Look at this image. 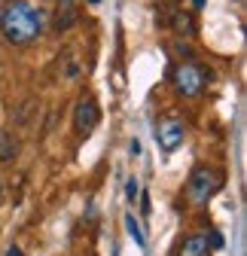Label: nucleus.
I'll return each instance as SVG.
<instances>
[{"label":"nucleus","mask_w":247,"mask_h":256,"mask_svg":"<svg viewBox=\"0 0 247 256\" xmlns=\"http://www.w3.org/2000/svg\"><path fill=\"white\" fill-rule=\"evenodd\" d=\"M0 30H4L6 43L30 46L43 30V16L30 0H12L4 10V16H0Z\"/></svg>","instance_id":"1"},{"label":"nucleus","mask_w":247,"mask_h":256,"mask_svg":"<svg viewBox=\"0 0 247 256\" xmlns=\"http://www.w3.org/2000/svg\"><path fill=\"white\" fill-rule=\"evenodd\" d=\"M220 171H214V168H208V165H202V168H196L192 174H190V183H186V196H190V202L196 204V208H204L210 198H214V192L220 189Z\"/></svg>","instance_id":"2"},{"label":"nucleus","mask_w":247,"mask_h":256,"mask_svg":"<svg viewBox=\"0 0 247 256\" xmlns=\"http://www.w3.org/2000/svg\"><path fill=\"white\" fill-rule=\"evenodd\" d=\"M171 80H174L177 94H183V98H196V94H202V88H204V70L192 61H180L174 68Z\"/></svg>","instance_id":"3"},{"label":"nucleus","mask_w":247,"mask_h":256,"mask_svg":"<svg viewBox=\"0 0 247 256\" xmlns=\"http://www.w3.org/2000/svg\"><path fill=\"white\" fill-rule=\"evenodd\" d=\"M101 119V110H98V101L95 98H80L76 101V110H74V128H76V134H88L92 128L98 125Z\"/></svg>","instance_id":"4"},{"label":"nucleus","mask_w":247,"mask_h":256,"mask_svg":"<svg viewBox=\"0 0 247 256\" xmlns=\"http://www.w3.org/2000/svg\"><path fill=\"white\" fill-rule=\"evenodd\" d=\"M183 138H186V125H183L180 119H162L159 128H156V144L165 150V152H174Z\"/></svg>","instance_id":"5"},{"label":"nucleus","mask_w":247,"mask_h":256,"mask_svg":"<svg viewBox=\"0 0 247 256\" xmlns=\"http://www.w3.org/2000/svg\"><path fill=\"white\" fill-rule=\"evenodd\" d=\"M208 235H190L186 241L180 244V250H177V256H208Z\"/></svg>","instance_id":"6"},{"label":"nucleus","mask_w":247,"mask_h":256,"mask_svg":"<svg viewBox=\"0 0 247 256\" xmlns=\"http://www.w3.org/2000/svg\"><path fill=\"white\" fill-rule=\"evenodd\" d=\"M76 18L74 12V0H58V18H55V30H64L70 28V22Z\"/></svg>","instance_id":"7"},{"label":"nucleus","mask_w":247,"mask_h":256,"mask_svg":"<svg viewBox=\"0 0 247 256\" xmlns=\"http://www.w3.org/2000/svg\"><path fill=\"white\" fill-rule=\"evenodd\" d=\"M18 156V140L10 132H0V162H12Z\"/></svg>","instance_id":"8"},{"label":"nucleus","mask_w":247,"mask_h":256,"mask_svg":"<svg viewBox=\"0 0 247 256\" xmlns=\"http://www.w3.org/2000/svg\"><path fill=\"white\" fill-rule=\"evenodd\" d=\"M126 229H128V235L134 238V244H138V247H146V238H144V232H140V226H138L134 214H126Z\"/></svg>","instance_id":"9"},{"label":"nucleus","mask_w":247,"mask_h":256,"mask_svg":"<svg viewBox=\"0 0 247 256\" xmlns=\"http://www.w3.org/2000/svg\"><path fill=\"white\" fill-rule=\"evenodd\" d=\"M174 24H177L180 34H186V37H192V34H196V28H192L190 16H183V12H177V16H174Z\"/></svg>","instance_id":"10"},{"label":"nucleus","mask_w":247,"mask_h":256,"mask_svg":"<svg viewBox=\"0 0 247 256\" xmlns=\"http://www.w3.org/2000/svg\"><path fill=\"white\" fill-rule=\"evenodd\" d=\"M126 196H128V202H134V198L140 196V186H138V177H128V180H126Z\"/></svg>","instance_id":"11"},{"label":"nucleus","mask_w":247,"mask_h":256,"mask_svg":"<svg viewBox=\"0 0 247 256\" xmlns=\"http://www.w3.org/2000/svg\"><path fill=\"white\" fill-rule=\"evenodd\" d=\"M208 247L220 250V247H223V235H220V232H214V235H210V241H208Z\"/></svg>","instance_id":"12"},{"label":"nucleus","mask_w":247,"mask_h":256,"mask_svg":"<svg viewBox=\"0 0 247 256\" xmlns=\"http://www.w3.org/2000/svg\"><path fill=\"white\" fill-rule=\"evenodd\" d=\"M140 210H144V214H150V210H152V208H150V196H146V192H140Z\"/></svg>","instance_id":"13"},{"label":"nucleus","mask_w":247,"mask_h":256,"mask_svg":"<svg viewBox=\"0 0 247 256\" xmlns=\"http://www.w3.org/2000/svg\"><path fill=\"white\" fill-rule=\"evenodd\" d=\"M6 256H22V250H18V247H10V250H6Z\"/></svg>","instance_id":"14"},{"label":"nucleus","mask_w":247,"mask_h":256,"mask_svg":"<svg viewBox=\"0 0 247 256\" xmlns=\"http://www.w3.org/2000/svg\"><path fill=\"white\" fill-rule=\"evenodd\" d=\"M204 6V0H192V10H202Z\"/></svg>","instance_id":"15"},{"label":"nucleus","mask_w":247,"mask_h":256,"mask_svg":"<svg viewBox=\"0 0 247 256\" xmlns=\"http://www.w3.org/2000/svg\"><path fill=\"white\" fill-rule=\"evenodd\" d=\"M88 4H101V0H88Z\"/></svg>","instance_id":"16"},{"label":"nucleus","mask_w":247,"mask_h":256,"mask_svg":"<svg viewBox=\"0 0 247 256\" xmlns=\"http://www.w3.org/2000/svg\"><path fill=\"white\" fill-rule=\"evenodd\" d=\"M0 196H4V183H0Z\"/></svg>","instance_id":"17"},{"label":"nucleus","mask_w":247,"mask_h":256,"mask_svg":"<svg viewBox=\"0 0 247 256\" xmlns=\"http://www.w3.org/2000/svg\"><path fill=\"white\" fill-rule=\"evenodd\" d=\"M0 16H4V10H0Z\"/></svg>","instance_id":"18"}]
</instances>
